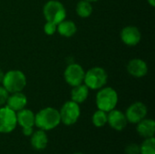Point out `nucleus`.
Here are the masks:
<instances>
[{"instance_id": "nucleus-4", "label": "nucleus", "mask_w": 155, "mask_h": 154, "mask_svg": "<svg viewBox=\"0 0 155 154\" xmlns=\"http://www.w3.org/2000/svg\"><path fill=\"white\" fill-rule=\"evenodd\" d=\"M108 75L106 71L99 66H95L88 70L84 74V84L91 90H99L107 83Z\"/></svg>"}, {"instance_id": "nucleus-24", "label": "nucleus", "mask_w": 155, "mask_h": 154, "mask_svg": "<svg viewBox=\"0 0 155 154\" xmlns=\"http://www.w3.org/2000/svg\"><path fill=\"white\" fill-rule=\"evenodd\" d=\"M8 96L9 93L5 90V88L4 86H0V106L5 104Z\"/></svg>"}, {"instance_id": "nucleus-17", "label": "nucleus", "mask_w": 155, "mask_h": 154, "mask_svg": "<svg viewBox=\"0 0 155 154\" xmlns=\"http://www.w3.org/2000/svg\"><path fill=\"white\" fill-rule=\"evenodd\" d=\"M89 94V88L85 84H79L76 86H74L72 92H71V98L72 101L77 103H84Z\"/></svg>"}, {"instance_id": "nucleus-3", "label": "nucleus", "mask_w": 155, "mask_h": 154, "mask_svg": "<svg viewBox=\"0 0 155 154\" xmlns=\"http://www.w3.org/2000/svg\"><path fill=\"white\" fill-rule=\"evenodd\" d=\"M118 103L117 92L112 87H103L99 89L96 95V105L99 110L105 113L115 109Z\"/></svg>"}, {"instance_id": "nucleus-26", "label": "nucleus", "mask_w": 155, "mask_h": 154, "mask_svg": "<svg viewBox=\"0 0 155 154\" xmlns=\"http://www.w3.org/2000/svg\"><path fill=\"white\" fill-rule=\"evenodd\" d=\"M4 75H5V73L0 69V83H2L3 79H4Z\"/></svg>"}, {"instance_id": "nucleus-11", "label": "nucleus", "mask_w": 155, "mask_h": 154, "mask_svg": "<svg viewBox=\"0 0 155 154\" xmlns=\"http://www.w3.org/2000/svg\"><path fill=\"white\" fill-rule=\"evenodd\" d=\"M107 123L115 131L121 132L127 126V119L125 114L119 110H112L107 114Z\"/></svg>"}, {"instance_id": "nucleus-16", "label": "nucleus", "mask_w": 155, "mask_h": 154, "mask_svg": "<svg viewBox=\"0 0 155 154\" xmlns=\"http://www.w3.org/2000/svg\"><path fill=\"white\" fill-rule=\"evenodd\" d=\"M35 114L28 109H22L16 112L17 124L23 127H33L35 125Z\"/></svg>"}, {"instance_id": "nucleus-18", "label": "nucleus", "mask_w": 155, "mask_h": 154, "mask_svg": "<svg viewBox=\"0 0 155 154\" xmlns=\"http://www.w3.org/2000/svg\"><path fill=\"white\" fill-rule=\"evenodd\" d=\"M76 25L73 21L64 19L57 25L56 32L64 37H71L76 33Z\"/></svg>"}, {"instance_id": "nucleus-5", "label": "nucleus", "mask_w": 155, "mask_h": 154, "mask_svg": "<svg viewBox=\"0 0 155 154\" xmlns=\"http://www.w3.org/2000/svg\"><path fill=\"white\" fill-rule=\"evenodd\" d=\"M43 13L46 21L54 23L56 25L64 20L66 16V10L64 5L56 0L48 1L44 5Z\"/></svg>"}, {"instance_id": "nucleus-6", "label": "nucleus", "mask_w": 155, "mask_h": 154, "mask_svg": "<svg viewBox=\"0 0 155 154\" xmlns=\"http://www.w3.org/2000/svg\"><path fill=\"white\" fill-rule=\"evenodd\" d=\"M61 122L65 125L74 124L81 114L79 103L74 101H68L64 103L61 110L59 111Z\"/></svg>"}, {"instance_id": "nucleus-28", "label": "nucleus", "mask_w": 155, "mask_h": 154, "mask_svg": "<svg viewBox=\"0 0 155 154\" xmlns=\"http://www.w3.org/2000/svg\"><path fill=\"white\" fill-rule=\"evenodd\" d=\"M86 1H88V2H96V1H98V0H86Z\"/></svg>"}, {"instance_id": "nucleus-27", "label": "nucleus", "mask_w": 155, "mask_h": 154, "mask_svg": "<svg viewBox=\"0 0 155 154\" xmlns=\"http://www.w3.org/2000/svg\"><path fill=\"white\" fill-rule=\"evenodd\" d=\"M147 1L152 6H155V0H147Z\"/></svg>"}, {"instance_id": "nucleus-2", "label": "nucleus", "mask_w": 155, "mask_h": 154, "mask_svg": "<svg viewBox=\"0 0 155 154\" xmlns=\"http://www.w3.org/2000/svg\"><path fill=\"white\" fill-rule=\"evenodd\" d=\"M2 84L9 93L22 92L26 85V77L19 70H11L5 74Z\"/></svg>"}, {"instance_id": "nucleus-7", "label": "nucleus", "mask_w": 155, "mask_h": 154, "mask_svg": "<svg viewBox=\"0 0 155 154\" xmlns=\"http://www.w3.org/2000/svg\"><path fill=\"white\" fill-rule=\"evenodd\" d=\"M17 125L16 113L6 105L0 108V133H10Z\"/></svg>"}, {"instance_id": "nucleus-14", "label": "nucleus", "mask_w": 155, "mask_h": 154, "mask_svg": "<svg viewBox=\"0 0 155 154\" xmlns=\"http://www.w3.org/2000/svg\"><path fill=\"white\" fill-rule=\"evenodd\" d=\"M136 131L138 134L144 139L154 137L155 122L153 119L144 118L137 123Z\"/></svg>"}, {"instance_id": "nucleus-25", "label": "nucleus", "mask_w": 155, "mask_h": 154, "mask_svg": "<svg viewBox=\"0 0 155 154\" xmlns=\"http://www.w3.org/2000/svg\"><path fill=\"white\" fill-rule=\"evenodd\" d=\"M22 133L25 136H31L32 133H34L33 127H23L22 128Z\"/></svg>"}, {"instance_id": "nucleus-19", "label": "nucleus", "mask_w": 155, "mask_h": 154, "mask_svg": "<svg viewBox=\"0 0 155 154\" xmlns=\"http://www.w3.org/2000/svg\"><path fill=\"white\" fill-rule=\"evenodd\" d=\"M93 7L90 2L86 0H81L76 5V13L82 18L89 17L92 15Z\"/></svg>"}, {"instance_id": "nucleus-29", "label": "nucleus", "mask_w": 155, "mask_h": 154, "mask_svg": "<svg viewBox=\"0 0 155 154\" xmlns=\"http://www.w3.org/2000/svg\"><path fill=\"white\" fill-rule=\"evenodd\" d=\"M74 154H84V153H82V152H75V153H74Z\"/></svg>"}, {"instance_id": "nucleus-22", "label": "nucleus", "mask_w": 155, "mask_h": 154, "mask_svg": "<svg viewBox=\"0 0 155 154\" xmlns=\"http://www.w3.org/2000/svg\"><path fill=\"white\" fill-rule=\"evenodd\" d=\"M56 29H57V25L52 22H48V21L45 23L44 26V32L48 35L54 34L56 32Z\"/></svg>"}, {"instance_id": "nucleus-10", "label": "nucleus", "mask_w": 155, "mask_h": 154, "mask_svg": "<svg viewBox=\"0 0 155 154\" xmlns=\"http://www.w3.org/2000/svg\"><path fill=\"white\" fill-rule=\"evenodd\" d=\"M142 34L136 26L128 25L121 31V39L123 43L128 46H135L141 41Z\"/></svg>"}, {"instance_id": "nucleus-20", "label": "nucleus", "mask_w": 155, "mask_h": 154, "mask_svg": "<svg viewBox=\"0 0 155 154\" xmlns=\"http://www.w3.org/2000/svg\"><path fill=\"white\" fill-rule=\"evenodd\" d=\"M140 154H155L154 137L146 138L140 145Z\"/></svg>"}, {"instance_id": "nucleus-9", "label": "nucleus", "mask_w": 155, "mask_h": 154, "mask_svg": "<svg viewBox=\"0 0 155 154\" xmlns=\"http://www.w3.org/2000/svg\"><path fill=\"white\" fill-rule=\"evenodd\" d=\"M147 107L142 102H135L132 103L124 113L128 123L137 124L140 121L144 119L147 115Z\"/></svg>"}, {"instance_id": "nucleus-12", "label": "nucleus", "mask_w": 155, "mask_h": 154, "mask_svg": "<svg viewBox=\"0 0 155 154\" xmlns=\"http://www.w3.org/2000/svg\"><path fill=\"white\" fill-rule=\"evenodd\" d=\"M126 68H127L128 73L132 76H134V77H137V78L143 77L148 73L147 64L143 60L138 59V58L131 60L128 63Z\"/></svg>"}, {"instance_id": "nucleus-21", "label": "nucleus", "mask_w": 155, "mask_h": 154, "mask_svg": "<svg viewBox=\"0 0 155 154\" xmlns=\"http://www.w3.org/2000/svg\"><path fill=\"white\" fill-rule=\"evenodd\" d=\"M92 122L95 127H103L107 123V113L102 111V110H97L93 117H92Z\"/></svg>"}, {"instance_id": "nucleus-23", "label": "nucleus", "mask_w": 155, "mask_h": 154, "mask_svg": "<svg viewBox=\"0 0 155 154\" xmlns=\"http://www.w3.org/2000/svg\"><path fill=\"white\" fill-rule=\"evenodd\" d=\"M126 154H140V145L136 143H130L125 148Z\"/></svg>"}, {"instance_id": "nucleus-15", "label": "nucleus", "mask_w": 155, "mask_h": 154, "mask_svg": "<svg viewBox=\"0 0 155 154\" xmlns=\"http://www.w3.org/2000/svg\"><path fill=\"white\" fill-rule=\"evenodd\" d=\"M31 145L36 151H42L46 148L48 143V137L45 131L38 130L34 132L31 135Z\"/></svg>"}, {"instance_id": "nucleus-13", "label": "nucleus", "mask_w": 155, "mask_h": 154, "mask_svg": "<svg viewBox=\"0 0 155 154\" xmlns=\"http://www.w3.org/2000/svg\"><path fill=\"white\" fill-rule=\"evenodd\" d=\"M5 104L8 108L16 113L25 107V105L27 104V98L21 92L13 93H11V95L8 96Z\"/></svg>"}, {"instance_id": "nucleus-1", "label": "nucleus", "mask_w": 155, "mask_h": 154, "mask_svg": "<svg viewBox=\"0 0 155 154\" xmlns=\"http://www.w3.org/2000/svg\"><path fill=\"white\" fill-rule=\"evenodd\" d=\"M61 123L59 111L53 107H46L39 111L35 116V125L45 132L51 131Z\"/></svg>"}, {"instance_id": "nucleus-8", "label": "nucleus", "mask_w": 155, "mask_h": 154, "mask_svg": "<svg viewBox=\"0 0 155 154\" xmlns=\"http://www.w3.org/2000/svg\"><path fill=\"white\" fill-rule=\"evenodd\" d=\"M84 74H85V72L80 64H72L66 67L64 75L65 82L69 85L74 87V86L83 84L84 78Z\"/></svg>"}]
</instances>
